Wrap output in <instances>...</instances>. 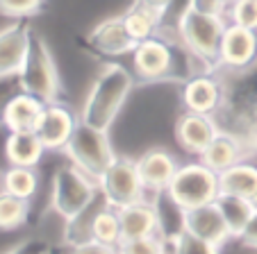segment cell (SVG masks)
I'll use <instances>...</instances> for the list:
<instances>
[{
    "mask_svg": "<svg viewBox=\"0 0 257 254\" xmlns=\"http://www.w3.org/2000/svg\"><path fill=\"white\" fill-rule=\"evenodd\" d=\"M223 87V100L212 116L218 132L239 141L243 154H257V59L246 68L214 71Z\"/></svg>",
    "mask_w": 257,
    "mask_h": 254,
    "instance_id": "6da1fadb",
    "label": "cell"
},
{
    "mask_svg": "<svg viewBox=\"0 0 257 254\" xmlns=\"http://www.w3.org/2000/svg\"><path fill=\"white\" fill-rule=\"evenodd\" d=\"M132 73L144 84H155V82H178L185 84L187 80L209 73L205 64L189 53L180 39H171L164 34L141 41L132 53Z\"/></svg>",
    "mask_w": 257,
    "mask_h": 254,
    "instance_id": "7a4b0ae2",
    "label": "cell"
},
{
    "mask_svg": "<svg viewBox=\"0 0 257 254\" xmlns=\"http://www.w3.org/2000/svg\"><path fill=\"white\" fill-rule=\"evenodd\" d=\"M132 87H135V73L116 62L105 64L82 105L80 120L96 130L109 132L123 105L127 102V96L132 93Z\"/></svg>",
    "mask_w": 257,
    "mask_h": 254,
    "instance_id": "3957f363",
    "label": "cell"
},
{
    "mask_svg": "<svg viewBox=\"0 0 257 254\" xmlns=\"http://www.w3.org/2000/svg\"><path fill=\"white\" fill-rule=\"evenodd\" d=\"M228 28L225 16H212L196 12L194 7H185L178 16V39L205 64L209 73L218 68V50L221 39Z\"/></svg>",
    "mask_w": 257,
    "mask_h": 254,
    "instance_id": "277c9868",
    "label": "cell"
},
{
    "mask_svg": "<svg viewBox=\"0 0 257 254\" xmlns=\"http://www.w3.org/2000/svg\"><path fill=\"white\" fill-rule=\"evenodd\" d=\"M19 75L25 93L34 96L44 105L62 102L59 100L62 98V80H59V71L55 64V55L39 32L32 34L28 59H25Z\"/></svg>",
    "mask_w": 257,
    "mask_h": 254,
    "instance_id": "5b68a950",
    "label": "cell"
},
{
    "mask_svg": "<svg viewBox=\"0 0 257 254\" xmlns=\"http://www.w3.org/2000/svg\"><path fill=\"white\" fill-rule=\"evenodd\" d=\"M98 195H100L98 182L91 179L89 175H84L73 163L62 166L55 173L50 204H53L55 213H59L66 222H73L80 216H84Z\"/></svg>",
    "mask_w": 257,
    "mask_h": 254,
    "instance_id": "8992f818",
    "label": "cell"
},
{
    "mask_svg": "<svg viewBox=\"0 0 257 254\" xmlns=\"http://www.w3.org/2000/svg\"><path fill=\"white\" fill-rule=\"evenodd\" d=\"M64 152L71 159L73 166L80 168L84 175H89L96 182H100V177L116 161V152L109 143L107 132L96 130L82 120H78L75 132H73L68 145L64 148Z\"/></svg>",
    "mask_w": 257,
    "mask_h": 254,
    "instance_id": "52a82bcc",
    "label": "cell"
},
{
    "mask_svg": "<svg viewBox=\"0 0 257 254\" xmlns=\"http://www.w3.org/2000/svg\"><path fill=\"white\" fill-rule=\"evenodd\" d=\"M218 193V173H214L203 161L180 166L169 186V195L187 211L216 202Z\"/></svg>",
    "mask_w": 257,
    "mask_h": 254,
    "instance_id": "ba28073f",
    "label": "cell"
},
{
    "mask_svg": "<svg viewBox=\"0 0 257 254\" xmlns=\"http://www.w3.org/2000/svg\"><path fill=\"white\" fill-rule=\"evenodd\" d=\"M102 204L121 211L125 206L146 200V188L137 170V161L127 157H116V161L109 166L105 175L98 182Z\"/></svg>",
    "mask_w": 257,
    "mask_h": 254,
    "instance_id": "9c48e42d",
    "label": "cell"
},
{
    "mask_svg": "<svg viewBox=\"0 0 257 254\" xmlns=\"http://www.w3.org/2000/svg\"><path fill=\"white\" fill-rule=\"evenodd\" d=\"M80 46L93 57L114 59V57H123V55H132L139 44L127 34L125 23H123V14H118L112 16V19L100 21L87 37L80 39Z\"/></svg>",
    "mask_w": 257,
    "mask_h": 254,
    "instance_id": "30bf717a",
    "label": "cell"
},
{
    "mask_svg": "<svg viewBox=\"0 0 257 254\" xmlns=\"http://www.w3.org/2000/svg\"><path fill=\"white\" fill-rule=\"evenodd\" d=\"M34 28L28 19H19L0 30V77L19 75L30 53Z\"/></svg>",
    "mask_w": 257,
    "mask_h": 254,
    "instance_id": "8fae6325",
    "label": "cell"
},
{
    "mask_svg": "<svg viewBox=\"0 0 257 254\" xmlns=\"http://www.w3.org/2000/svg\"><path fill=\"white\" fill-rule=\"evenodd\" d=\"M80 118L73 116V111L68 109L64 102H53V105L44 107V114L39 118V125H37V136L41 139L46 152H59L68 145L73 132H75V125H78Z\"/></svg>",
    "mask_w": 257,
    "mask_h": 254,
    "instance_id": "7c38bea8",
    "label": "cell"
},
{
    "mask_svg": "<svg viewBox=\"0 0 257 254\" xmlns=\"http://www.w3.org/2000/svg\"><path fill=\"white\" fill-rule=\"evenodd\" d=\"M255 59H257V32L241 28V25L228 23L223 39H221V50H218V68L239 71V68L250 66Z\"/></svg>",
    "mask_w": 257,
    "mask_h": 254,
    "instance_id": "4fadbf2b",
    "label": "cell"
},
{
    "mask_svg": "<svg viewBox=\"0 0 257 254\" xmlns=\"http://www.w3.org/2000/svg\"><path fill=\"white\" fill-rule=\"evenodd\" d=\"M182 107L191 114L214 116L223 100V87L216 73H200L182 84Z\"/></svg>",
    "mask_w": 257,
    "mask_h": 254,
    "instance_id": "5bb4252c",
    "label": "cell"
},
{
    "mask_svg": "<svg viewBox=\"0 0 257 254\" xmlns=\"http://www.w3.org/2000/svg\"><path fill=\"white\" fill-rule=\"evenodd\" d=\"M178 168L180 166L175 161V157L162 148L146 150L137 159V170H139V177L144 182V188L146 193H153V195H157L162 191H169Z\"/></svg>",
    "mask_w": 257,
    "mask_h": 254,
    "instance_id": "9a60e30c",
    "label": "cell"
},
{
    "mask_svg": "<svg viewBox=\"0 0 257 254\" xmlns=\"http://www.w3.org/2000/svg\"><path fill=\"white\" fill-rule=\"evenodd\" d=\"M216 134L218 127L212 116L185 111L175 120V141H178V145L185 152L196 154V157H200L207 150V145L212 143Z\"/></svg>",
    "mask_w": 257,
    "mask_h": 254,
    "instance_id": "2e32d148",
    "label": "cell"
},
{
    "mask_svg": "<svg viewBox=\"0 0 257 254\" xmlns=\"http://www.w3.org/2000/svg\"><path fill=\"white\" fill-rule=\"evenodd\" d=\"M185 229H187V234L196 236V238H203L212 245H218V247H221L225 240L232 238L228 231V225H225L223 216H221V211H218V206H216V202L187 211Z\"/></svg>",
    "mask_w": 257,
    "mask_h": 254,
    "instance_id": "e0dca14e",
    "label": "cell"
},
{
    "mask_svg": "<svg viewBox=\"0 0 257 254\" xmlns=\"http://www.w3.org/2000/svg\"><path fill=\"white\" fill-rule=\"evenodd\" d=\"M121 218L123 240L125 238H146L157 236V211L153 200H139L135 204L118 211Z\"/></svg>",
    "mask_w": 257,
    "mask_h": 254,
    "instance_id": "ac0fdd59",
    "label": "cell"
},
{
    "mask_svg": "<svg viewBox=\"0 0 257 254\" xmlns=\"http://www.w3.org/2000/svg\"><path fill=\"white\" fill-rule=\"evenodd\" d=\"M44 102L37 100L30 93H19L14 100L7 105L5 116H3V125L10 132H34L39 118L44 114Z\"/></svg>",
    "mask_w": 257,
    "mask_h": 254,
    "instance_id": "d6986e66",
    "label": "cell"
},
{
    "mask_svg": "<svg viewBox=\"0 0 257 254\" xmlns=\"http://www.w3.org/2000/svg\"><path fill=\"white\" fill-rule=\"evenodd\" d=\"M216 206L223 216L228 231L232 238H239L243 234V229L248 227L250 218L255 216V202L250 197H241V195H230V193H218L216 197Z\"/></svg>",
    "mask_w": 257,
    "mask_h": 254,
    "instance_id": "ffe728a7",
    "label": "cell"
},
{
    "mask_svg": "<svg viewBox=\"0 0 257 254\" xmlns=\"http://www.w3.org/2000/svg\"><path fill=\"white\" fill-rule=\"evenodd\" d=\"M243 157L246 154H243V148L239 145V141L232 139L230 134L218 132L212 143L207 145V150L200 154V161L207 168H212L214 173H223V170L232 168L234 163L243 161Z\"/></svg>",
    "mask_w": 257,
    "mask_h": 254,
    "instance_id": "44dd1931",
    "label": "cell"
},
{
    "mask_svg": "<svg viewBox=\"0 0 257 254\" xmlns=\"http://www.w3.org/2000/svg\"><path fill=\"white\" fill-rule=\"evenodd\" d=\"M218 188H221V193L252 200L257 195V163L239 161L232 168L218 173Z\"/></svg>",
    "mask_w": 257,
    "mask_h": 254,
    "instance_id": "7402d4cb",
    "label": "cell"
},
{
    "mask_svg": "<svg viewBox=\"0 0 257 254\" xmlns=\"http://www.w3.org/2000/svg\"><path fill=\"white\" fill-rule=\"evenodd\" d=\"M46 148L37 132H12L7 141V159L10 166H25L34 168L41 161Z\"/></svg>",
    "mask_w": 257,
    "mask_h": 254,
    "instance_id": "603a6c76",
    "label": "cell"
},
{
    "mask_svg": "<svg viewBox=\"0 0 257 254\" xmlns=\"http://www.w3.org/2000/svg\"><path fill=\"white\" fill-rule=\"evenodd\" d=\"M89 236H91L93 240H98V243L118 247L123 240L118 211L107 204H102L98 211H91V218H89Z\"/></svg>",
    "mask_w": 257,
    "mask_h": 254,
    "instance_id": "cb8c5ba5",
    "label": "cell"
},
{
    "mask_svg": "<svg viewBox=\"0 0 257 254\" xmlns=\"http://www.w3.org/2000/svg\"><path fill=\"white\" fill-rule=\"evenodd\" d=\"M39 188V177L34 168L10 166L5 173H0V191L16 195L21 200H32Z\"/></svg>",
    "mask_w": 257,
    "mask_h": 254,
    "instance_id": "d4e9b609",
    "label": "cell"
},
{
    "mask_svg": "<svg viewBox=\"0 0 257 254\" xmlns=\"http://www.w3.org/2000/svg\"><path fill=\"white\" fill-rule=\"evenodd\" d=\"M123 23H125V30L132 39H135L137 44L146 41V39L155 37V34L162 32V25L164 21L155 14V12L146 10V7H139L132 3L130 10L123 14Z\"/></svg>",
    "mask_w": 257,
    "mask_h": 254,
    "instance_id": "484cf974",
    "label": "cell"
},
{
    "mask_svg": "<svg viewBox=\"0 0 257 254\" xmlns=\"http://www.w3.org/2000/svg\"><path fill=\"white\" fill-rule=\"evenodd\" d=\"M30 218V200L0 191V231H14Z\"/></svg>",
    "mask_w": 257,
    "mask_h": 254,
    "instance_id": "4316f807",
    "label": "cell"
},
{
    "mask_svg": "<svg viewBox=\"0 0 257 254\" xmlns=\"http://www.w3.org/2000/svg\"><path fill=\"white\" fill-rule=\"evenodd\" d=\"M228 23L257 32V0H230L228 5Z\"/></svg>",
    "mask_w": 257,
    "mask_h": 254,
    "instance_id": "83f0119b",
    "label": "cell"
},
{
    "mask_svg": "<svg viewBox=\"0 0 257 254\" xmlns=\"http://www.w3.org/2000/svg\"><path fill=\"white\" fill-rule=\"evenodd\" d=\"M44 10V0H0V14L7 19H30Z\"/></svg>",
    "mask_w": 257,
    "mask_h": 254,
    "instance_id": "f1b7e54d",
    "label": "cell"
},
{
    "mask_svg": "<svg viewBox=\"0 0 257 254\" xmlns=\"http://www.w3.org/2000/svg\"><path fill=\"white\" fill-rule=\"evenodd\" d=\"M118 254H164V243L160 236L125 238L118 245Z\"/></svg>",
    "mask_w": 257,
    "mask_h": 254,
    "instance_id": "f546056e",
    "label": "cell"
},
{
    "mask_svg": "<svg viewBox=\"0 0 257 254\" xmlns=\"http://www.w3.org/2000/svg\"><path fill=\"white\" fill-rule=\"evenodd\" d=\"M171 254H218V245H212L203 238H196L191 234H182L175 243Z\"/></svg>",
    "mask_w": 257,
    "mask_h": 254,
    "instance_id": "4dcf8cb0",
    "label": "cell"
},
{
    "mask_svg": "<svg viewBox=\"0 0 257 254\" xmlns=\"http://www.w3.org/2000/svg\"><path fill=\"white\" fill-rule=\"evenodd\" d=\"M19 93H23V84H21V75H3L0 77V125H3V116L5 109Z\"/></svg>",
    "mask_w": 257,
    "mask_h": 254,
    "instance_id": "1f68e13d",
    "label": "cell"
},
{
    "mask_svg": "<svg viewBox=\"0 0 257 254\" xmlns=\"http://www.w3.org/2000/svg\"><path fill=\"white\" fill-rule=\"evenodd\" d=\"M3 254H53V247L46 238H25L21 243H16L14 247H10Z\"/></svg>",
    "mask_w": 257,
    "mask_h": 254,
    "instance_id": "d6a6232c",
    "label": "cell"
},
{
    "mask_svg": "<svg viewBox=\"0 0 257 254\" xmlns=\"http://www.w3.org/2000/svg\"><path fill=\"white\" fill-rule=\"evenodd\" d=\"M68 254H118V247L89 238V240H82V243L68 245Z\"/></svg>",
    "mask_w": 257,
    "mask_h": 254,
    "instance_id": "836d02e7",
    "label": "cell"
},
{
    "mask_svg": "<svg viewBox=\"0 0 257 254\" xmlns=\"http://www.w3.org/2000/svg\"><path fill=\"white\" fill-rule=\"evenodd\" d=\"M228 0H189L187 7H194L196 12L203 14H212V16H225L228 14Z\"/></svg>",
    "mask_w": 257,
    "mask_h": 254,
    "instance_id": "e575fe53",
    "label": "cell"
},
{
    "mask_svg": "<svg viewBox=\"0 0 257 254\" xmlns=\"http://www.w3.org/2000/svg\"><path fill=\"white\" fill-rule=\"evenodd\" d=\"M132 3H135V5H139V7H146V10L155 12V14L160 16L162 21L166 19L171 5H173V0H132Z\"/></svg>",
    "mask_w": 257,
    "mask_h": 254,
    "instance_id": "d590c367",
    "label": "cell"
},
{
    "mask_svg": "<svg viewBox=\"0 0 257 254\" xmlns=\"http://www.w3.org/2000/svg\"><path fill=\"white\" fill-rule=\"evenodd\" d=\"M239 240H241L246 247L250 249H257V211H255V216L250 218V222H248V227L243 229V234L239 236Z\"/></svg>",
    "mask_w": 257,
    "mask_h": 254,
    "instance_id": "8d00e7d4",
    "label": "cell"
},
{
    "mask_svg": "<svg viewBox=\"0 0 257 254\" xmlns=\"http://www.w3.org/2000/svg\"><path fill=\"white\" fill-rule=\"evenodd\" d=\"M12 132L7 130L5 125H0V173H5L10 168V159H7V141H10Z\"/></svg>",
    "mask_w": 257,
    "mask_h": 254,
    "instance_id": "74e56055",
    "label": "cell"
},
{
    "mask_svg": "<svg viewBox=\"0 0 257 254\" xmlns=\"http://www.w3.org/2000/svg\"><path fill=\"white\" fill-rule=\"evenodd\" d=\"M252 202H255V206H257V195H255V197H252Z\"/></svg>",
    "mask_w": 257,
    "mask_h": 254,
    "instance_id": "f35d334b",
    "label": "cell"
},
{
    "mask_svg": "<svg viewBox=\"0 0 257 254\" xmlns=\"http://www.w3.org/2000/svg\"><path fill=\"white\" fill-rule=\"evenodd\" d=\"M228 3H230V0H228Z\"/></svg>",
    "mask_w": 257,
    "mask_h": 254,
    "instance_id": "ab89813d",
    "label": "cell"
}]
</instances>
